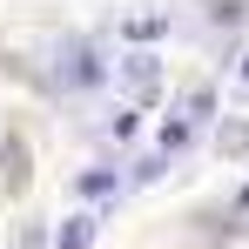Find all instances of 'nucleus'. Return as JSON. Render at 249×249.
<instances>
[{"label": "nucleus", "instance_id": "5", "mask_svg": "<svg viewBox=\"0 0 249 249\" xmlns=\"http://www.w3.org/2000/svg\"><path fill=\"white\" fill-rule=\"evenodd\" d=\"M115 182H122L115 168H88L81 182H74V196H88V202H94V196H115Z\"/></svg>", "mask_w": 249, "mask_h": 249}, {"label": "nucleus", "instance_id": "4", "mask_svg": "<svg viewBox=\"0 0 249 249\" xmlns=\"http://www.w3.org/2000/svg\"><path fill=\"white\" fill-rule=\"evenodd\" d=\"M88 243H94V222H88V215H68L61 236H54V249H88Z\"/></svg>", "mask_w": 249, "mask_h": 249}, {"label": "nucleus", "instance_id": "6", "mask_svg": "<svg viewBox=\"0 0 249 249\" xmlns=\"http://www.w3.org/2000/svg\"><path fill=\"white\" fill-rule=\"evenodd\" d=\"M209 115H215V88H189V115H182V122H189V128H202Z\"/></svg>", "mask_w": 249, "mask_h": 249}, {"label": "nucleus", "instance_id": "2", "mask_svg": "<svg viewBox=\"0 0 249 249\" xmlns=\"http://www.w3.org/2000/svg\"><path fill=\"white\" fill-rule=\"evenodd\" d=\"M122 81H128V94H135V108H148V101L162 94V68H155V54H128Z\"/></svg>", "mask_w": 249, "mask_h": 249}, {"label": "nucleus", "instance_id": "8", "mask_svg": "<svg viewBox=\"0 0 249 249\" xmlns=\"http://www.w3.org/2000/svg\"><path fill=\"white\" fill-rule=\"evenodd\" d=\"M0 155H7V189H20V182H27V148H20V142H7Z\"/></svg>", "mask_w": 249, "mask_h": 249}, {"label": "nucleus", "instance_id": "9", "mask_svg": "<svg viewBox=\"0 0 249 249\" xmlns=\"http://www.w3.org/2000/svg\"><path fill=\"white\" fill-rule=\"evenodd\" d=\"M189 142H196V128H189V122H168V128H162V155H175V148H189Z\"/></svg>", "mask_w": 249, "mask_h": 249}, {"label": "nucleus", "instance_id": "10", "mask_svg": "<svg viewBox=\"0 0 249 249\" xmlns=\"http://www.w3.org/2000/svg\"><path fill=\"white\" fill-rule=\"evenodd\" d=\"M236 202H243V209H249V189H243V196H236Z\"/></svg>", "mask_w": 249, "mask_h": 249}, {"label": "nucleus", "instance_id": "11", "mask_svg": "<svg viewBox=\"0 0 249 249\" xmlns=\"http://www.w3.org/2000/svg\"><path fill=\"white\" fill-rule=\"evenodd\" d=\"M243 88H249V61H243Z\"/></svg>", "mask_w": 249, "mask_h": 249}, {"label": "nucleus", "instance_id": "7", "mask_svg": "<svg viewBox=\"0 0 249 249\" xmlns=\"http://www.w3.org/2000/svg\"><path fill=\"white\" fill-rule=\"evenodd\" d=\"M215 148H222V155H243V148H249V122H222Z\"/></svg>", "mask_w": 249, "mask_h": 249}, {"label": "nucleus", "instance_id": "1", "mask_svg": "<svg viewBox=\"0 0 249 249\" xmlns=\"http://www.w3.org/2000/svg\"><path fill=\"white\" fill-rule=\"evenodd\" d=\"M101 54H94V41H68L61 47V81L68 88H101Z\"/></svg>", "mask_w": 249, "mask_h": 249}, {"label": "nucleus", "instance_id": "3", "mask_svg": "<svg viewBox=\"0 0 249 249\" xmlns=\"http://www.w3.org/2000/svg\"><path fill=\"white\" fill-rule=\"evenodd\" d=\"M122 34H128L135 47H148V41H162V34H168V14H135V20H122Z\"/></svg>", "mask_w": 249, "mask_h": 249}]
</instances>
